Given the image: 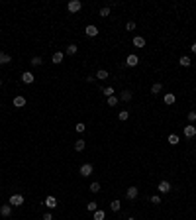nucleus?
Instances as JSON below:
<instances>
[{"mask_svg":"<svg viewBox=\"0 0 196 220\" xmlns=\"http://www.w3.org/2000/svg\"><path fill=\"white\" fill-rule=\"evenodd\" d=\"M80 8H83V2H80V0H71L69 4H67V10H69V12H79Z\"/></svg>","mask_w":196,"mask_h":220,"instance_id":"nucleus-1","label":"nucleus"},{"mask_svg":"<svg viewBox=\"0 0 196 220\" xmlns=\"http://www.w3.org/2000/svg\"><path fill=\"white\" fill-rule=\"evenodd\" d=\"M10 204L12 206H22L24 204V197L22 195H12V197H10Z\"/></svg>","mask_w":196,"mask_h":220,"instance_id":"nucleus-2","label":"nucleus"},{"mask_svg":"<svg viewBox=\"0 0 196 220\" xmlns=\"http://www.w3.org/2000/svg\"><path fill=\"white\" fill-rule=\"evenodd\" d=\"M92 165L90 163H84V165H80V175H83V177H88V175H92Z\"/></svg>","mask_w":196,"mask_h":220,"instance_id":"nucleus-3","label":"nucleus"},{"mask_svg":"<svg viewBox=\"0 0 196 220\" xmlns=\"http://www.w3.org/2000/svg\"><path fill=\"white\" fill-rule=\"evenodd\" d=\"M137 63H139V57H137V55H133V53L127 55V59H126V65L127 67H136Z\"/></svg>","mask_w":196,"mask_h":220,"instance_id":"nucleus-4","label":"nucleus"},{"mask_svg":"<svg viewBox=\"0 0 196 220\" xmlns=\"http://www.w3.org/2000/svg\"><path fill=\"white\" fill-rule=\"evenodd\" d=\"M169 191H171V185H169V181H161V183H159V193H161V195H167Z\"/></svg>","mask_w":196,"mask_h":220,"instance_id":"nucleus-5","label":"nucleus"},{"mask_svg":"<svg viewBox=\"0 0 196 220\" xmlns=\"http://www.w3.org/2000/svg\"><path fill=\"white\" fill-rule=\"evenodd\" d=\"M43 204H45L47 208H51V210H53V208L57 206V199H55V197H47L45 201H43Z\"/></svg>","mask_w":196,"mask_h":220,"instance_id":"nucleus-6","label":"nucleus"},{"mask_svg":"<svg viewBox=\"0 0 196 220\" xmlns=\"http://www.w3.org/2000/svg\"><path fill=\"white\" fill-rule=\"evenodd\" d=\"M184 136H186V138H194L196 136V126H192V124H190V126H184Z\"/></svg>","mask_w":196,"mask_h":220,"instance_id":"nucleus-7","label":"nucleus"},{"mask_svg":"<svg viewBox=\"0 0 196 220\" xmlns=\"http://www.w3.org/2000/svg\"><path fill=\"white\" fill-rule=\"evenodd\" d=\"M84 32H86V36H88V38H96V36H98V28H96V26H86V30H84Z\"/></svg>","mask_w":196,"mask_h":220,"instance_id":"nucleus-8","label":"nucleus"},{"mask_svg":"<svg viewBox=\"0 0 196 220\" xmlns=\"http://www.w3.org/2000/svg\"><path fill=\"white\" fill-rule=\"evenodd\" d=\"M22 81H24V83H26V84H32L33 81H35V77H33L32 73H29V71H26V73H24V75H22Z\"/></svg>","mask_w":196,"mask_h":220,"instance_id":"nucleus-9","label":"nucleus"},{"mask_svg":"<svg viewBox=\"0 0 196 220\" xmlns=\"http://www.w3.org/2000/svg\"><path fill=\"white\" fill-rule=\"evenodd\" d=\"M0 214H2V216H10V214H12V204H2V206H0Z\"/></svg>","mask_w":196,"mask_h":220,"instance_id":"nucleus-10","label":"nucleus"},{"mask_svg":"<svg viewBox=\"0 0 196 220\" xmlns=\"http://www.w3.org/2000/svg\"><path fill=\"white\" fill-rule=\"evenodd\" d=\"M126 197L130 199V201H133V199L137 197V187H130V189H127V193H126Z\"/></svg>","mask_w":196,"mask_h":220,"instance_id":"nucleus-11","label":"nucleus"},{"mask_svg":"<svg viewBox=\"0 0 196 220\" xmlns=\"http://www.w3.org/2000/svg\"><path fill=\"white\" fill-rule=\"evenodd\" d=\"M131 96H133V94H131L130 90H124V93L120 94V100H124V102H130V100H131Z\"/></svg>","mask_w":196,"mask_h":220,"instance_id":"nucleus-12","label":"nucleus"},{"mask_svg":"<svg viewBox=\"0 0 196 220\" xmlns=\"http://www.w3.org/2000/svg\"><path fill=\"white\" fill-rule=\"evenodd\" d=\"M133 45L136 47H145V39L141 38V36H136V38H133Z\"/></svg>","mask_w":196,"mask_h":220,"instance_id":"nucleus-13","label":"nucleus"},{"mask_svg":"<svg viewBox=\"0 0 196 220\" xmlns=\"http://www.w3.org/2000/svg\"><path fill=\"white\" fill-rule=\"evenodd\" d=\"M178 63H181L182 67H190V65H192L190 57H186V55H182V57H181V61H178Z\"/></svg>","mask_w":196,"mask_h":220,"instance_id":"nucleus-14","label":"nucleus"},{"mask_svg":"<svg viewBox=\"0 0 196 220\" xmlns=\"http://www.w3.org/2000/svg\"><path fill=\"white\" fill-rule=\"evenodd\" d=\"M24 104H26V99H24V96H16L14 99V106L16 108H22Z\"/></svg>","mask_w":196,"mask_h":220,"instance_id":"nucleus-15","label":"nucleus"},{"mask_svg":"<svg viewBox=\"0 0 196 220\" xmlns=\"http://www.w3.org/2000/svg\"><path fill=\"white\" fill-rule=\"evenodd\" d=\"M175 100H177V96H175L173 93L165 94V104H175Z\"/></svg>","mask_w":196,"mask_h":220,"instance_id":"nucleus-16","label":"nucleus"},{"mask_svg":"<svg viewBox=\"0 0 196 220\" xmlns=\"http://www.w3.org/2000/svg\"><path fill=\"white\" fill-rule=\"evenodd\" d=\"M10 61H12V57H10L8 53H2V51H0V65H2V63H10Z\"/></svg>","mask_w":196,"mask_h":220,"instance_id":"nucleus-17","label":"nucleus"},{"mask_svg":"<svg viewBox=\"0 0 196 220\" xmlns=\"http://www.w3.org/2000/svg\"><path fill=\"white\" fill-rule=\"evenodd\" d=\"M96 79H98V81H102V79H108V71H106V69H100V71H98V73H96Z\"/></svg>","mask_w":196,"mask_h":220,"instance_id":"nucleus-18","label":"nucleus"},{"mask_svg":"<svg viewBox=\"0 0 196 220\" xmlns=\"http://www.w3.org/2000/svg\"><path fill=\"white\" fill-rule=\"evenodd\" d=\"M110 208H112L114 212H118V210L122 208V202H120V201H112V202H110Z\"/></svg>","mask_w":196,"mask_h":220,"instance_id":"nucleus-19","label":"nucleus"},{"mask_svg":"<svg viewBox=\"0 0 196 220\" xmlns=\"http://www.w3.org/2000/svg\"><path fill=\"white\" fill-rule=\"evenodd\" d=\"M104 216H106V212H104V210H100V208L94 210V220H104Z\"/></svg>","mask_w":196,"mask_h":220,"instance_id":"nucleus-20","label":"nucleus"},{"mask_svg":"<svg viewBox=\"0 0 196 220\" xmlns=\"http://www.w3.org/2000/svg\"><path fill=\"white\" fill-rule=\"evenodd\" d=\"M161 89H163V84H161V83H155L153 87H151V93H153V94H159V93H161Z\"/></svg>","mask_w":196,"mask_h":220,"instance_id":"nucleus-21","label":"nucleus"},{"mask_svg":"<svg viewBox=\"0 0 196 220\" xmlns=\"http://www.w3.org/2000/svg\"><path fill=\"white\" fill-rule=\"evenodd\" d=\"M63 57H65V55H63V53H61V51L53 53V63H61V61H63Z\"/></svg>","mask_w":196,"mask_h":220,"instance_id":"nucleus-22","label":"nucleus"},{"mask_svg":"<svg viewBox=\"0 0 196 220\" xmlns=\"http://www.w3.org/2000/svg\"><path fill=\"white\" fill-rule=\"evenodd\" d=\"M178 141H181V140H178L177 134H171V136H169V144H171V145H177Z\"/></svg>","mask_w":196,"mask_h":220,"instance_id":"nucleus-23","label":"nucleus"},{"mask_svg":"<svg viewBox=\"0 0 196 220\" xmlns=\"http://www.w3.org/2000/svg\"><path fill=\"white\" fill-rule=\"evenodd\" d=\"M84 145H86V144H84L83 140H77V141H75V150H77V151H83Z\"/></svg>","mask_w":196,"mask_h":220,"instance_id":"nucleus-24","label":"nucleus"},{"mask_svg":"<svg viewBox=\"0 0 196 220\" xmlns=\"http://www.w3.org/2000/svg\"><path fill=\"white\" fill-rule=\"evenodd\" d=\"M118 102H120V99H118V96H108V106H116Z\"/></svg>","mask_w":196,"mask_h":220,"instance_id":"nucleus-25","label":"nucleus"},{"mask_svg":"<svg viewBox=\"0 0 196 220\" xmlns=\"http://www.w3.org/2000/svg\"><path fill=\"white\" fill-rule=\"evenodd\" d=\"M75 53H77V45H75V43H71V45L67 47V55H75Z\"/></svg>","mask_w":196,"mask_h":220,"instance_id":"nucleus-26","label":"nucleus"},{"mask_svg":"<svg viewBox=\"0 0 196 220\" xmlns=\"http://www.w3.org/2000/svg\"><path fill=\"white\" fill-rule=\"evenodd\" d=\"M102 93L106 94V96H114V89H112V87H106V89H102Z\"/></svg>","mask_w":196,"mask_h":220,"instance_id":"nucleus-27","label":"nucleus"},{"mask_svg":"<svg viewBox=\"0 0 196 220\" xmlns=\"http://www.w3.org/2000/svg\"><path fill=\"white\" fill-rule=\"evenodd\" d=\"M100 16H102V18H108V16H110V8H108V6L102 8V10H100Z\"/></svg>","mask_w":196,"mask_h":220,"instance_id":"nucleus-28","label":"nucleus"},{"mask_svg":"<svg viewBox=\"0 0 196 220\" xmlns=\"http://www.w3.org/2000/svg\"><path fill=\"white\" fill-rule=\"evenodd\" d=\"M86 208H88V210H90V212H94V210H98V206H96V202H94V201H92V202H88V204H86Z\"/></svg>","mask_w":196,"mask_h":220,"instance_id":"nucleus-29","label":"nucleus"},{"mask_svg":"<svg viewBox=\"0 0 196 220\" xmlns=\"http://www.w3.org/2000/svg\"><path fill=\"white\" fill-rule=\"evenodd\" d=\"M90 191L98 193V191H100V183H92V185H90Z\"/></svg>","mask_w":196,"mask_h":220,"instance_id":"nucleus-30","label":"nucleus"},{"mask_svg":"<svg viewBox=\"0 0 196 220\" xmlns=\"http://www.w3.org/2000/svg\"><path fill=\"white\" fill-rule=\"evenodd\" d=\"M127 118H130V112H127V110H122V112H120V120H127Z\"/></svg>","mask_w":196,"mask_h":220,"instance_id":"nucleus-31","label":"nucleus"},{"mask_svg":"<svg viewBox=\"0 0 196 220\" xmlns=\"http://www.w3.org/2000/svg\"><path fill=\"white\" fill-rule=\"evenodd\" d=\"M75 128H77V132H80V134H83V132H84V130H86V126H84L83 122H79V124H77V126H75Z\"/></svg>","mask_w":196,"mask_h":220,"instance_id":"nucleus-32","label":"nucleus"},{"mask_svg":"<svg viewBox=\"0 0 196 220\" xmlns=\"http://www.w3.org/2000/svg\"><path fill=\"white\" fill-rule=\"evenodd\" d=\"M41 63H43L41 57H33V59H32V65H41Z\"/></svg>","mask_w":196,"mask_h":220,"instance_id":"nucleus-33","label":"nucleus"},{"mask_svg":"<svg viewBox=\"0 0 196 220\" xmlns=\"http://www.w3.org/2000/svg\"><path fill=\"white\" fill-rule=\"evenodd\" d=\"M126 30H127V32L136 30V22H127V24H126Z\"/></svg>","mask_w":196,"mask_h":220,"instance_id":"nucleus-34","label":"nucleus"},{"mask_svg":"<svg viewBox=\"0 0 196 220\" xmlns=\"http://www.w3.org/2000/svg\"><path fill=\"white\" fill-rule=\"evenodd\" d=\"M188 120H190V124L196 120V112H194V110H190V112H188Z\"/></svg>","mask_w":196,"mask_h":220,"instance_id":"nucleus-35","label":"nucleus"},{"mask_svg":"<svg viewBox=\"0 0 196 220\" xmlns=\"http://www.w3.org/2000/svg\"><path fill=\"white\" fill-rule=\"evenodd\" d=\"M151 202H153V204H159V202H161V199L155 195V197H151Z\"/></svg>","mask_w":196,"mask_h":220,"instance_id":"nucleus-36","label":"nucleus"},{"mask_svg":"<svg viewBox=\"0 0 196 220\" xmlns=\"http://www.w3.org/2000/svg\"><path fill=\"white\" fill-rule=\"evenodd\" d=\"M43 220H53V214H51V212H47V214H43Z\"/></svg>","mask_w":196,"mask_h":220,"instance_id":"nucleus-37","label":"nucleus"},{"mask_svg":"<svg viewBox=\"0 0 196 220\" xmlns=\"http://www.w3.org/2000/svg\"><path fill=\"white\" fill-rule=\"evenodd\" d=\"M192 53H196V43H192Z\"/></svg>","mask_w":196,"mask_h":220,"instance_id":"nucleus-38","label":"nucleus"},{"mask_svg":"<svg viewBox=\"0 0 196 220\" xmlns=\"http://www.w3.org/2000/svg\"><path fill=\"white\" fill-rule=\"evenodd\" d=\"M127 220H133V218H127Z\"/></svg>","mask_w":196,"mask_h":220,"instance_id":"nucleus-39","label":"nucleus"}]
</instances>
